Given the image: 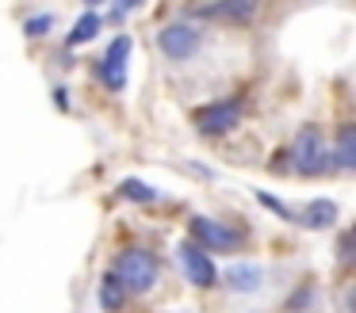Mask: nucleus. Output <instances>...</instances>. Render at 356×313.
Segmentation results:
<instances>
[{"label": "nucleus", "mask_w": 356, "mask_h": 313, "mask_svg": "<svg viewBox=\"0 0 356 313\" xmlns=\"http://www.w3.org/2000/svg\"><path fill=\"white\" fill-rule=\"evenodd\" d=\"M111 271H115V279L127 287V294H146L157 279V260H154V252H146V248H127V252H119Z\"/></svg>", "instance_id": "obj_1"}, {"label": "nucleus", "mask_w": 356, "mask_h": 313, "mask_svg": "<svg viewBox=\"0 0 356 313\" xmlns=\"http://www.w3.org/2000/svg\"><path fill=\"white\" fill-rule=\"evenodd\" d=\"M291 164H295V172H302V176L325 172V168L333 164L330 149H325L322 134H318L314 126H302L299 130V137H295V145H291Z\"/></svg>", "instance_id": "obj_2"}, {"label": "nucleus", "mask_w": 356, "mask_h": 313, "mask_svg": "<svg viewBox=\"0 0 356 313\" xmlns=\"http://www.w3.org/2000/svg\"><path fill=\"white\" fill-rule=\"evenodd\" d=\"M157 46H161L165 58L172 61H188L195 53V46H200V31L188 27V23H169V27L157 35Z\"/></svg>", "instance_id": "obj_3"}, {"label": "nucleus", "mask_w": 356, "mask_h": 313, "mask_svg": "<svg viewBox=\"0 0 356 313\" xmlns=\"http://www.w3.org/2000/svg\"><path fill=\"white\" fill-rule=\"evenodd\" d=\"M127 61H131V38L119 35L115 42L108 46V53L100 58V81L108 84L111 92H119L127 84Z\"/></svg>", "instance_id": "obj_4"}, {"label": "nucleus", "mask_w": 356, "mask_h": 313, "mask_svg": "<svg viewBox=\"0 0 356 313\" xmlns=\"http://www.w3.org/2000/svg\"><path fill=\"white\" fill-rule=\"evenodd\" d=\"M192 241L203 244V248H215V252H234L241 244L230 226L211 221V218H192Z\"/></svg>", "instance_id": "obj_5"}, {"label": "nucleus", "mask_w": 356, "mask_h": 313, "mask_svg": "<svg viewBox=\"0 0 356 313\" xmlns=\"http://www.w3.org/2000/svg\"><path fill=\"white\" fill-rule=\"evenodd\" d=\"M241 119V99H226V103H211L203 111H195V122H200L203 134H226L234 130Z\"/></svg>", "instance_id": "obj_6"}, {"label": "nucleus", "mask_w": 356, "mask_h": 313, "mask_svg": "<svg viewBox=\"0 0 356 313\" xmlns=\"http://www.w3.org/2000/svg\"><path fill=\"white\" fill-rule=\"evenodd\" d=\"M180 264H184V275L195 282V287H211V282L218 279L215 264H211V256H207V248H203V244H195V241L180 244Z\"/></svg>", "instance_id": "obj_7"}, {"label": "nucleus", "mask_w": 356, "mask_h": 313, "mask_svg": "<svg viewBox=\"0 0 356 313\" xmlns=\"http://www.w3.org/2000/svg\"><path fill=\"white\" fill-rule=\"evenodd\" d=\"M253 12H257V0H218V4L200 8V15H207V19H230V23L253 19Z\"/></svg>", "instance_id": "obj_8"}, {"label": "nucleus", "mask_w": 356, "mask_h": 313, "mask_svg": "<svg viewBox=\"0 0 356 313\" xmlns=\"http://www.w3.org/2000/svg\"><path fill=\"white\" fill-rule=\"evenodd\" d=\"M299 221H302L307 229H330L333 221H337V206H333L330 198H318V203L307 206V214H302Z\"/></svg>", "instance_id": "obj_9"}, {"label": "nucleus", "mask_w": 356, "mask_h": 313, "mask_svg": "<svg viewBox=\"0 0 356 313\" xmlns=\"http://www.w3.org/2000/svg\"><path fill=\"white\" fill-rule=\"evenodd\" d=\"M337 164L341 168H356V126L353 122L337 130Z\"/></svg>", "instance_id": "obj_10"}, {"label": "nucleus", "mask_w": 356, "mask_h": 313, "mask_svg": "<svg viewBox=\"0 0 356 313\" xmlns=\"http://www.w3.org/2000/svg\"><path fill=\"white\" fill-rule=\"evenodd\" d=\"M226 282H230L234 290H253L261 287V267H249V264H238L226 271Z\"/></svg>", "instance_id": "obj_11"}, {"label": "nucleus", "mask_w": 356, "mask_h": 313, "mask_svg": "<svg viewBox=\"0 0 356 313\" xmlns=\"http://www.w3.org/2000/svg\"><path fill=\"white\" fill-rule=\"evenodd\" d=\"M123 298H127V287L115 279V271H111L108 279L100 282V305L111 313V310H119V305H123Z\"/></svg>", "instance_id": "obj_12"}, {"label": "nucleus", "mask_w": 356, "mask_h": 313, "mask_svg": "<svg viewBox=\"0 0 356 313\" xmlns=\"http://www.w3.org/2000/svg\"><path fill=\"white\" fill-rule=\"evenodd\" d=\"M96 31H100V15L96 12L81 15V19L73 23V31H70V46H81V42H88V38H96Z\"/></svg>", "instance_id": "obj_13"}, {"label": "nucleus", "mask_w": 356, "mask_h": 313, "mask_svg": "<svg viewBox=\"0 0 356 313\" xmlns=\"http://www.w3.org/2000/svg\"><path fill=\"white\" fill-rule=\"evenodd\" d=\"M119 191H123L127 198H134V203H154V198H157V191L146 187V183H138V180H127Z\"/></svg>", "instance_id": "obj_14"}, {"label": "nucleus", "mask_w": 356, "mask_h": 313, "mask_svg": "<svg viewBox=\"0 0 356 313\" xmlns=\"http://www.w3.org/2000/svg\"><path fill=\"white\" fill-rule=\"evenodd\" d=\"M50 27H54V15H50V12H42V15H31V19H24V31H27L31 38L47 35Z\"/></svg>", "instance_id": "obj_15"}, {"label": "nucleus", "mask_w": 356, "mask_h": 313, "mask_svg": "<svg viewBox=\"0 0 356 313\" xmlns=\"http://www.w3.org/2000/svg\"><path fill=\"white\" fill-rule=\"evenodd\" d=\"M142 0H115V15H123V12H131V8H138Z\"/></svg>", "instance_id": "obj_16"}, {"label": "nucleus", "mask_w": 356, "mask_h": 313, "mask_svg": "<svg viewBox=\"0 0 356 313\" xmlns=\"http://www.w3.org/2000/svg\"><path fill=\"white\" fill-rule=\"evenodd\" d=\"M348 252L356 256V229H353V237H348Z\"/></svg>", "instance_id": "obj_17"}, {"label": "nucleus", "mask_w": 356, "mask_h": 313, "mask_svg": "<svg viewBox=\"0 0 356 313\" xmlns=\"http://www.w3.org/2000/svg\"><path fill=\"white\" fill-rule=\"evenodd\" d=\"M348 310H353V313H356V290H353V302H348Z\"/></svg>", "instance_id": "obj_18"}, {"label": "nucleus", "mask_w": 356, "mask_h": 313, "mask_svg": "<svg viewBox=\"0 0 356 313\" xmlns=\"http://www.w3.org/2000/svg\"><path fill=\"white\" fill-rule=\"evenodd\" d=\"M88 4H100V0H88Z\"/></svg>", "instance_id": "obj_19"}]
</instances>
